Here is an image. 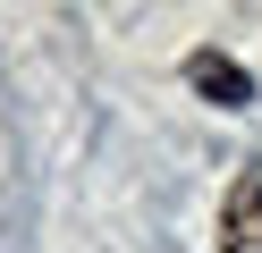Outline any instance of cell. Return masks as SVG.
I'll list each match as a JSON object with an SVG mask.
<instances>
[{
	"label": "cell",
	"instance_id": "6da1fadb",
	"mask_svg": "<svg viewBox=\"0 0 262 253\" xmlns=\"http://www.w3.org/2000/svg\"><path fill=\"white\" fill-rule=\"evenodd\" d=\"M220 253H262V169H245L220 202Z\"/></svg>",
	"mask_w": 262,
	"mask_h": 253
},
{
	"label": "cell",
	"instance_id": "7a4b0ae2",
	"mask_svg": "<svg viewBox=\"0 0 262 253\" xmlns=\"http://www.w3.org/2000/svg\"><path fill=\"white\" fill-rule=\"evenodd\" d=\"M186 84H194V93H211L220 110H245V101H254L245 67H237V59H220V51H194V59H186Z\"/></svg>",
	"mask_w": 262,
	"mask_h": 253
}]
</instances>
